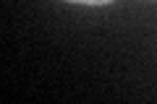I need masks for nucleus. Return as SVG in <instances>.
<instances>
[{
  "label": "nucleus",
  "instance_id": "nucleus-1",
  "mask_svg": "<svg viewBox=\"0 0 157 104\" xmlns=\"http://www.w3.org/2000/svg\"><path fill=\"white\" fill-rule=\"evenodd\" d=\"M68 3H78V5H107L113 0H68Z\"/></svg>",
  "mask_w": 157,
  "mask_h": 104
}]
</instances>
